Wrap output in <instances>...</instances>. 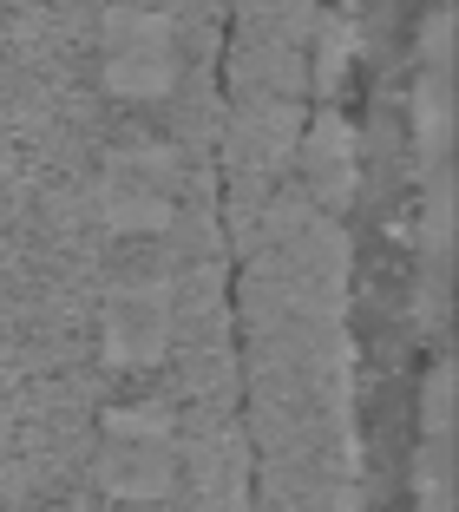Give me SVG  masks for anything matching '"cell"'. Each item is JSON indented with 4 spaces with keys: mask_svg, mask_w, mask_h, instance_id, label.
Masks as SVG:
<instances>
[{
    "mask_svg": "<svg viewBox=\"0 0 459 512\" xmlns=\"http://www.w3.org/2000/svg\"><path fill=\"white\" fill-rule=\"evenodd\" d=\"M178 335V296L164 276H125L105 296V355L112 368H151Z\"/></svg>",
    "mask_w": 459,
    "mask_h": 512,
    "instance_id": "obj_4",
    "label": "cell"
},
{
    "mask_svg": "<svg viewBox=\"0 0 459 512\" xmlns=\"http://www.w3.org/2000/svg\"><path fill=\"white\" fill-rule=\"evenodd\" d=\"M178 421L158 401L112 407L105 421V453H99V486L125 506H158L178 493Z\"/></svg>",
    "mask_w": 459,
    "mask_h": 512,
    "instance_id": "obj_1",
    "label": "cell"
},
{
    "mask_svg": "<svg viewBox=\"0 0 459 512\" xmlns=\"http://www.w3.org/2000/svg\"><path fill=\"white\" fill-rule=\"evenodd\" d=\"M178 184L184 165L164 145H125L99 171V217L119 237H158L178 224Z\"/></svg>",
    "mask_w": 459,
    "mask_h": 512,
    "instance_id": "obj_3",
    "label": "cell"
},
{
    "mask_svg": "<svg viewBox=\"0 0 459 512\" xmlns=\"http://www.w3.org/2000/svg\"><path fill=\"white\" fill-rule=\"evenodd\" d=\"M184 79L178 27L158 7H119L105 20V92L119 106H158Z\"/></svg>",
    "mask_w": 459,
    "mask_h": 512,
    "instance_id": "obj_2",
    "label": "cell"
}]
</instances>
